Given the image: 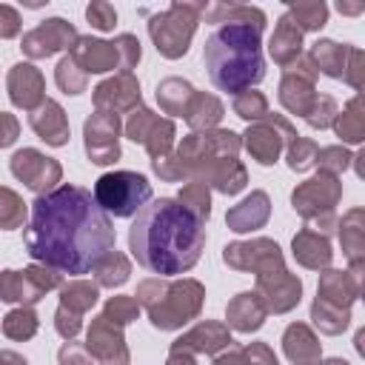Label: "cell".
<instances>
[{
  "mask_svg": "<svg viewBox=\"0 0 365 365\" xmlns=\"http://www.w3.org/2000/svg\"><path fill=\"white\" fill-rule=\"evenodd\" d=\"M285 14L297 23L299 31H317L328 23V6L319 0V3H288Z\"/></svg>",
  "mask_w": 365,
  "mask_h": 365,
  "instance_id": "obj_37",
  "label": "cell"
},
{
  "mask_svg": "<svg viewBox=\"0 0 365 365\" xmlns=\"http://www.w3.org/2000/svg\"><path fill=\"white\" fill-rule=\"evenodd\" d=\"M317 68L314 63L308 60V54H299L291 66L282 68V80H279V103L291 111V114H299L305 117L317 100Z\"/></svg>",
  "mask_w": 365,
  "mask_h": 365,
  "instance_id": "obj_11",
  "label": "cell"
},
{
  "mask_svg": "<svg viewBox=\"0 0 365 365\" xmlns=\"http://www.w3.org/2000/svg\"><path fill=\"white\" fill-rule=\"evenodd\" d=\"M94 200L106 214L134 217L151 200V182L137 171H108L94 182Z\"/></svg>",
  "mask_w": 365,
  "mask_h": 365,
  "instance_id": "obj_8",
  "label": "cell"
},
{
  "mask_svg": "<svg viewBox=\"0 0 365 365\" xmlns=\"http://www.w3.org/2000/svg\"><path fill=\"white\" fill-rule=\"evenodd\" d=\"M6 88H9V100L29 114L46 100V80H43L40 68H34L31 63L11 66L9 77H6Z\"/></svg>",
  "mask_w": 365,
  "mask_h": 365,
  "instance_id": "obj_17",
  "label": "cell"
},
{
  "mask_svg": "<svg viewBox=\"0 0 365 365\" xmlns=\"http://www.w3.org/2000/svg\"><path fill=\"white\" fill-rule=\"evenodd\" d=\"M134 108H140V80L131 71H120L94 88V111L120 117L131 114Z\"/></svg>",
  "mask_w": 365,
  "mask_h": 365,
  "instance_id": "obj_16",
  "label": "cell"
},
{
  "mask_svg": "<svg viewBox=\"0 0 365 365\" xmlns=\"http://www.w3.org/2000/svg\"><path fill=\"white\" fill-rule=\"evenodd\" d=\"M97 299H100V288H97V282H88V279H71L60 288V305L80 317L86 311H91L97 305Z\"/></svg>",
  "mask_w": 365,
  "mask_h": 365,
  "instance_id": "obj_34",
  "label": "cell"
},
{
  "mask_svg": "<svg viewBox=\"0 0 365 365\" xmlns=\"http://www.w3.org/2000/svg\"><path fill=\"white\" fill-rule=\"evenodd\" d=\"M334 131L342 143H362L365 137V108H362V97H351L348 106L342 111H336L334 117Z\"/></svg>",
  "mask_w": 365,
  "mask_h": 365,
  "instance_id": "obj_32",
  "label": "cell"
},
{
  "mask_svg": "<svg viewBox=\"0 0 365 365\" xmlns=\"http://www.w3.org/2000/svg\"><path fill=\"white\" fill-rule=\"evenodd\" d=\"M317 365H351V362H345V359H339V356H331V359H325V362H317Z\"/></svg>",
  "mask_w": 365,
  "mask_h": 365,
  "instance_id": "obj_61",
  "label": "cell"
},
{
  "mask_svg": "<svg viewBox=\"0 0 365 365\" xmlns=\"http://www.w3.org/2000/svg\"><path fill=\"white\" fill-rule=\"evenodd\" d=\"M268 54L277 66H291L299 54H302V31L297 29V23L282 14L274 26V34H271V43H268Z\"/></svg>",
  "mask_w": 365,
  "mask_h": 365,
  "instance_id": "obj_26",
  "label": "cell"
},
{
  "mask_svg": "<svg viewBox=\"0 0 365 365\" xmlns=\"http://www.w3.org/2000/svg\"><path fill=\"white\" fill-rule=\"evenodd\" d=\"M134 299L145 308L148 319L160 331H177L197 319L205 302V288L197 279H165L151 277L137 285Z\"/></svg>",
  "mask_w": 365,
  "mask_h": 365,
  "instance_id": "obj_4",
  "label": "cell"
},
{
  "mask_svg": "<svg viewBox=\"0 0 365 365\" xmlns=\"http://www.w3.org/2000/svg\"><path fill=\"white\" fill-rule=\"evenodd\" d=\"M191 214H197L202 222L211 217V194H208V185L197 182V180H188L182 188H180V197H177Z\"/></svg>",
  "mask_w": 365,
  "mask_h": 365,
  "instance_id": "obj_38",
  "label": "cell"
},
{
  "mask_svg": "<svg viewBox=\"0 0 365 365\" xmlns=\"http://www.w3.org/2000/svg\"><path fill=\"white\" fill-rule=\"evenodd\" d=\"M336 11L339 14H362L365 11V3H336Z\"/></svg>",
  "mask_w": 365,
  "mask_h": 365,
  "instance_id": "obj_59",
  "label": "cell"
},
{
  "mask_svg": "<svg viewBox=\"0 0 365 365\" xmlns=\"http://www.w3.org/2000/svg\"><path fill=\"white\" fill-rule=\"evenodd\" d=\"M165 365H197L194 362V354H185V351H171Z\"/></svg>",
  "mask_w": 365,
  "mask_h": 365,
  "instance_id": "obj_58",
  "label": "cell"
},
{
  "mask_svg": "<svg viewBox=\"0 0 365 365\" xmlns=\"http://www.w3.org/2000/svg\"><path fill=\"white\" fill-rule=\"evenodd\" d=\"M23 222H26V202L11 188L0 185V228L11 231V228H20Z\"/></svg>",
  "mask_w": 365,
  "mask_h": 365,
  "instance_id": "obj_40",
  "label": "cell"
},
{
  "mask_svg": "<svg viewBox=\"0 0 365 365\" xmlns=\"http://www.w3.org/2000/svg\"><path fill=\"white\" fill-rule=\"evenodd\" d=\"M285 160H288V168L291 171H308L311 165H317V143L308 140V137H297L288 148H285Z\"/></svg>",
  "mask_w": 365,
  "mask_h": 365,
  "instance_id": "obj_44",
  "label": "cell"
},
{
  "mask_svg": "<svg viewBox=\"0 0 365 365\" xmlns=\"http://www.w3.org/2000/svg\"><path fill=\"white\" fill-rule=\"evenodd\" d=\"M17 134H20V123H17V117L0 111V148L11 145V143L17 140Z\"/></svg>",
  "mask_w": 365,
  "mask_h": 365,
  "instance_id": "obj_57",
  "label": "cell"
},
{
  "mask_svg": "<svg viewBox=\"0 0 365 365\" xmlns=\"http://www.w3.org/2000/svg\"><path fill=\"white\" fill-rule=\"evenodd\" d=\"M282 351L294 365H317L319 362V339L305 322H291L285 328Z\"/></svg>",
  "mask_w": 365,
  "mask_h": 365,
  "instance_id": "obj_25",
  "label": "cell"
},
{
  "mask_svg": "<svg viewBox=\"0 0 365 365\" xmlns=\"http://www.w3.org/2000/svg\"><path fill=\"white\" fill-rule=\"evenodd\" d=\"M77 37H80V34H77V29H74L68 20H63V17H48V20H43L40 26H34L31 31L23 34L20 48H23V54L31 57V60H46V57H51V54H57V51H63V48H71Z\"/></svg>",
  "mask_w": 365,
  "mask_h": 365,
  "instance_id": "obj_13",
  "label": "cell"
},
{
  "mask_svg": "<svg viewBox=\"0 0 365 365\" xmlns=\"http://www.w3.org/2000/svg\"><path fill=\"white\" fill-rule=\"evenodd\" d=\"M137 314H140V302L134 299V297H111L108 302H106V308H103V317L108 319V322H114V325H128L131 319H137Z\"/></svg>",
  "mask_w": 365,
  "mask_h": 365,
  "instance_id": "obj_47",
  "label": "cell"
},
{
  "mask_svg": "<svg viewBox=\"0 0 365 365\" xmlns=\"http://www.w3.org/2000/svg\"><path fill=\"white\" fill-rule=\"evenodd\" d=\"M259 40H262V29L248 23H225L208 34L202 46V60L214 88L237 97L251 86L262 83L265 60Z\"/></svg>",
  "mask_w": 365,
  "mask_h": 365,
  "instance_id": "obj_3",
  "label": "cell"
},
{
  "mask_svg": "<svg viewBox=\"0 0 365 365\" xmlns=\"http://www.w3.org/2000/svg\"><path fill=\"white\" fill-rule=\"evenodd\" d=\"M222 114H225V108H222L220 97L205 94V91H194V97H191V103H188V108H185L182 117H185L191 134H202V131L217 128V123L222 120Z\"/></svg>",
  "mask_w": 365,
  "mask_h": 365,
  "instance_id": "obj_28",
  "label": "cell"
},
{
  "mask_svg": "<svg viewBox=\"0 0 365 365\" xmlns=\"http://www.w3.org/2000/svg\"><path fill=\"white\" fill-rule=\"evenodd\" d=\"M202 17H205V23H217V26L248 23V26L265 29V11L257 6H245V3H205Z\"/></svg>",
  "mask_w": 365,
  "mask_h": 365,
  "instance_id": "obj_29",
  "label": "cell"
},
{
  "mask_svg": "<svg viewBox=\"0 0 365 365\" xmlns=\"http://www.w3.org/2000/svg\"><path fill=\"white\" fill-rule=\"evenodd\" d=\"M86 348L97 359V365H128L131 354L123 339V328L108 322L103 314L91 319L88 334H86Z\"/></svg>",
  "mask_w": 365,
  "mask_h": 365,
  "instance_id": "obj_15",
  "label": "cell"
},
{
  "mask_svg": "<svg viewBox=\"0 0 365 365\" xmlns=\"http://www.w3.org/2000/svg\"><path fill=\"white\" fill-rule=\"evenodd\" d=\"M157 120H160V114H154V111H148L145 106H140V108H134L131 114H128V120H125V137L128 140H134V143H145V137L151 134V128L157 125Z\"/></svg>",
  "mask_w": 365,
  "mask_h": 365,
  "instance_id": "obj_45",
  "label": "cell"
},
{
  "mask_svg": "<svg viewBox=\"0 0 365 365\" xmlns=\"http://www.w3.org/2000/svg\"><path fill=\"white\" fill-rule=\"evenodd\" d=\"M245 354H248V362L251 365H279L274 351L265 345V342H248L245 345Z\"/></svg>",
  "mask_w": 365,
  "mask_h": 365,
  "instance_id": "obj_56",
  "label": "cell"
},
{
  "mask_svg": "<svg viewBox=\"0 0 365 365\" xmlns=\"http://www.w3.org/2000/svg\"><path fill=\"white\" fill-rule=\"evenodd\" d=\"M202 248L205 222L177 197L148 200L128 228V251L137 265L165 279L191 271L200 262Z\"/></svg>",
  "mask_w": 365,
  "mask_h": 365,
  "instance_id": "obj_2",
  "label": "cell"
},
{
  "mask_svg": "<svg viewBox=\"0 0 365 365\" xmlns=\"http://www.w3.org/2000/svg\"><path fill=\"white\" fill-rule=\"evenodd\" d=\"M9 168H11V174L26 188H31L37 194L51 191L54 182H60V177H63L60 163L51 160V157H46V154H40L37 148H20V151H14Z\"/></svg>",
  "mask_w": 365,
  "mask_h": 365,
  "instance_id": "obj_14",
  "label": "cell"
},
{
  "mask_svg": "<svg viewBox=\"0 0 365 365\" xmlns=\"http://www.w3.org/2000/svg\"><path fill=\"white\" fill-rule=\"evenodd\" d=\"M359 294H362V271H325L319 277L317 302L334 311H351Z\"/></svg>",
  "mask_w": 365,
  "mask_h": 365,
  "instance_id": "obj_18",
  "label": "cell"
},
{
  "mask_svg": "<svg viewBox=\"0 0 365 365\" xmlns=\"http://www.w3.org/2000/svg\"><path fill=\"white\" fill-rule=\"evenodd\" d=\"M271 217V200L265 191H251L242 202L231 205L228 214H225V222L231 231L237 234H248V231H257L268 222Z\"/></svg>",
  "mask_w": 365,
  "mask_h": 365,
  "instance_id": "obj_21",
  "label": "cell"
},
{
  "mask_svg": "<svg viewBox=\"0 0 365 365\" xmlns=\"http://www.w3.org/2000/svg\"><path fill=\"white\" fill-rule=\"evenodd\" d=\"M86 20L100 31H111L117 26V9L106 0H94L86 6Z\"/></svg>",
  "mask_w": 365,
  "mask_h": 365,
  "instance_id": "obj_49",
  "label": "cell"
},
{
  "mask_svg": "<svg viewBox=\"0 0 365 365\" xmlns=\"http://www.w3.org/2000/svg\"><path fill=\"white\" fill-rule=\"evenodd\" d=\"M54 83H57L60 91H66V94H83L86 86H88V74H83V71L77 68V63L66 54V57L57 63V68H54Z\"/></svg>",
  "mask_w": 365,
  "mask_h": 365,
  "instance_id": "obj_41",
  "label": "cell"
},
{
  "mask_svg": "<svg viewBox=\"0 0 365 365\" xmlns=\"http://www.w3.org/2000/svg\"><path fill=\"white\" fill-rule=\"evenodd\" d=\"M68 57L77 63L83 74H103V71H131L140 57V40L134 34H120L114 40H97V37H77L68 48Z\"/></svg>",
  "mask_w": 365,
  "mask_h": 365,
  "instance_id": "obj_5",
  "label": "cell"
},
{
  "mask_svg": "<svg viewBox=\"0 0 365 365\" xmlns=\"http://www.w3.org/2000/svg\"><path fill=\"white\" fill-rule=\"evenodd\" d=\"M362 74H365V54H362L359 48H354V46H351L342 80H345L351 88H356V91H359V88H362Z\"/></svg>",
  "mask_w": 365,
  "mask_h": 365,
  "instance_id": "obj_53",
  "label": "cell"
},
{
  "mask_svg": "<svg viewBox=\"0 0 365 365\" xmlns=\"http://www.w3.org/2000/svg\"><path fill=\"white\" fill-rule=\"evenodd\" d=\"M91 274H94V279H97V288H120V285L128 279V274H131V262H128L125 254H120V251L114 248V251H108V254L91 268Z\"/></svg>",
  "mask_w": 365,
  "mask_h": 365,
  "instance_id": "obj_33",
  "label": "cell"
},
{
  "mask_svg": "<svg viewBox=\"0 0 365 365\" xmlns=\"http://www.w3.org/2000/svg\"><path fill=\"white\" fill-rule=\"evenodd\" d=\"M348 51H351L348 43L339 46V43H334V40H317V43L311 46V51H308V60L314 63L317 71H322V74H328V77H334V80H342L345 63H348Z\"/></svg>",
  "mask_w": 365,
  "mask_h": 365,
  "instance_id": "obj_30",
  "label": "cell"
},
{
  "mask_svg": "<svg viewBox=\"0 0 365 365\" xmlns=\"http://www.w3.org/2000/svg\"><path fill=\"white\" fill-rule=\"evenodd\" d=\"M20 26H23V20H20L17 9L0 3V40H11V37H17V34H20Z\"/></svg>",
  "mask_w": 365,
  "mask_h": 365,
  "instance_id": "obj_54",
  "label": "cell"
},
{
  "mask_svg": "<svg viewBox=\"0 0 365 365\" xmlns=\"http://www.w3.org/2000/svg\"><path fill=\"white\" fill-rule=\"evenodd\" d=\"M291 248H294V259L299 265L311 268V271H325L331 265V257H334L328 234H319V231H314L308 225L294 234Z\"/></svg>",
  "mask_w": 365,
  "mask_h": 365,
  "instance_id": "obj_22",
  "label": "cell"
},
{
  "mask_svg": "<svg viewBox=\"0 0 365 365\" xmlns=\"http://www.w3.org/2000/svg\"><path fill=\"white\" fill-rule=\"evenodd\" d=\"M54 328H57V334L63 339H74L80 334V328H83V317L74 314V311H68V308H63V305H57V311H54Z\"/></svg>",
  "mask_w": 365,
  "mask_h": 365,
  "instance_id": "obj_51",
  "label": "cell"
},
{
  "mask_svg": "<svg viewBox=\"0 0 365 365\" xmlns=\"http://www.w3.org/2000/svg\"><path fill=\"white\" fill-rule=\"evenodd\" d=\"M339 200H342V182H339V177L325 174V171H319L317 177L299 182L291 191L294 211L305 222H311L308 228H314L319 234H328L331 231V225H334V208H336Z\"/></svg>",
  "mask_w": 365,
  "mask_h": 365,
  "instance_id": "obj_7",
  "label": "cell"
},
{
  "mask_svg": "<svg viewBox=\"0 0 365 365\" xmlns=\"http://www.w3.org/2000/svg\"><path fill=\"white\" fill-rule=\"evenodd\" d=\"M0 299L3 302L34 305L37 299H43V294L31 285V279L26 277V271H0Z\"/></svg>",
  "mask_w": 365,
  "mask_h": 365,
  "instance_id": "obj_35",
  "label": "cell"
},
{
  "mask_svg": "<svg viewBox=\"0 0 365 365\" xmlns=\"http://www.w3.org/2000/svg\"><path fill=\"white\" fill-rule=\"evenodd\" d=\"M0 365H29V362L14 351H0Z\"/></svg>",
  "mask_w": 365,
  "mask_h": 365,
  "instance_id": "obj_60",
  "label": "cell"
},
{
  "mask_svg": "<svg viewBox=\"0 0 365 365\" xmlns=\"http://www.w3.org/2000/svg\"><path fill=\"white\" fill-rule=\"evenodd\" d=\"M205 3H171L165 11H157L148 20V34L154 40V48L165 60H177L188 51L191 37L197 31V23L202 17Z\"/></svg>",
  "mask_w": 365,
  "mask_h": 365,
  "instance_id": "obj_6",
  "label": "cell"
},
{
  "mask_svg": "<svg viewBox=\"0 0 365 365\" xmlns=\"http://www.w3.org/2000/svg\"><path fill=\"white\" fill-rule=\"evenodd\" d=\"M339 242L348 257V271H362L365 268V211L351 208L342 222H339Z\"/></svg>",
  "mask_w": 365,
  "mask_h": 365,
  "instance_id": "obj_24",
  "label": "cell"
},
{
  "mask_svg": "<svg viewBox=\"0 0 365 365\" xmlns=\"http://www.w3.org/2000/svg\"><path fill=\"white\" fill-rule=\"evenodd\" d=\"M277 248L279 245L274 240H268V237H257V240H248V242H228L222 248V259L234 271H254Z\"/></svg>",
  "mask_w": 365,
  "mask_h": 365,
  "instance_id": "obj_27",
  "label": "cell"
},
{
  "mask_svg": "<svg viewBox=\"0 0 365 365\" xmlns=\"http://www.w3.org/2000/svg\"><path fill=\"white\" fill-rule=\"evenodd\" d=\"M231 108H234V114L237 117H242V120H254V123H259L265 114H268V100H265V94L262 91H254V88H248V91H242V94H237L234 97V103H231Z\"/></svg>",
  "mask_w": 365,
  "mask_h": 365,
  "instance_id": "obj_43",
  "label": "cell"
},
{
  "mask_svg": "<svg viewBox=\"0 0 365 365\" xmlns=\"http://www.w3.org/2000/svg\"><path fill=\"white\" fill-rule=\"evenodd\" d=\"M336 111H339V108H336V100H334L331 94H317V100H314L311 111L305 114V123H308L311 128L322 131V128H328V125L334 123Z\"/></svg>",
  "mask_w": 365,
  "mask_h": 365,
  "instance_id": "obj_48",
  "label": "cell"
},
{
  "mask_svg": "<svg viewBox=\"0 0 365 365\" xmlns=\"http://www.w3.org/2000/svg\"><path fill=\"white\" fill-rule=\"evenodd\" d=\"M29 125H31V131H34L43 143H48V145H54V148H60V145L68 143V117H66L63 106L54 103V100H43V103L29 114Z\"/></svg>",
  "mask_w": 365,
  "mask_h": 365,
  "instance_id": "obj_20",
  "label": "cell"
},
{
  "mask_svg": "<svg viewBox=\"0 0 365 365\" xmlns=\"http://www.w3.org/2000/svg\"><path fill=\"white\" fill-rule=\"evenodd\" d=\"M57 359H60V365H97V359L88 354V348L86 345H77L74 339H68L57 351Z\"/></svg>",
  "mask_w": 365,
  "mask_h": 365,
  "instance_id": "obj_52",
  "label": "cell"
},
{
  "mask_svg": "<svg viewBox=\"0 0 365 365\" xmlns=\"http://www.w3.org/2000/svg\"><path fill=\"white\" fill-rule=\"evenodd\" d=\"M311 319H314V325H317L322 334L336 336V334H342V331L348 328L351 311H334V308H328V305H322V302L314 299V305H311Z\"/></svg>",
  "mask_w": 365,
  "mask_h": 365,
  "instance_id": "obj_39",
  "label": "cell"
},
{
  "mask_svg": "<svg viewBox=\"0 0 365 365\" xmlns=\"http://www.w3.org/2000/svg\"><path fill=\"white\" fill-rule=\"evenodd\" d=\"M23 242L34 262L80 277L114 251L117 234L94 194L66 182L34 197Z\"/></svg>",
  "mask_w": 365,
  "mask_h": 365,
  "instance_id": "obj_1",
  "label": "cell"
},
{
  "mask_svg": "<svg viewBox=\"0 0 365 365\" xmlns=\"http://www.w3.org/2000/svg\"><path fill=\"white\" fill-rule=\"evenodd\" d=\"M143 145H145L151 163L160 160V157H165V154H171V145H174V123H171L168 117H160Z\"/></svg>",
  "mask_w": 365,
  "mask_h": 365,
  "instance_id": "obj_42",
  "label": "cell"
},
{
  "mask_svg": "<svg viewBox=\"0 0 365 365\" xmlns=\"http://www.w3.org/2000/svg\"><path fill=\"white\" fill-rule=\"evenodd\" d=\"M297 128L282 117V114H274L268 111L259 123L248 125L245 134H240L242 145L248 148V154L259 163V165H274L282 154V148H288L294 140H297Z\"/></svg>",
  "mask_w": 365,
  "mask_h": 365,
  "instance_id": "obj_10",
  "label": "cell"
},
{
  "mask_svg": "<svg viewBox=\"0 0 365 365\" xmlns=\"http://www.w3.org/2000/svg\"><path fill=\"white\" fill-rule=\"evenodd\" d=\"M231 331L222 322L214 319H202L200 325H194L191 331H185L180 339L171 342V351H185V354H220L222 348H228Z\"/></svg>",
  "mask_w": 365,
  "mask_h": 365,
  "instance_id": "obj_19",
  "label": "cell"
},
{
  "mask_svg": "<svg viewBox=\"0 0 365 365\" xmlns=\"http://www.w3.org/2000/svg\"><path fill=\"white\" fill-rule=\"evenodd\" d=\"M194 97V86L182 77H165L157 83V103L165 114H185L188 103Z\"/></svg>",
  "mask_w": 365,
  "mask_h": 365,
  "instance_id": "obj_31",
  "label": "cell"
},
{
  "mask_svg": "<svg viewBox=\"0 0 365 365\" xmlns=\"http://www.w3.org/2000/svg\"><path fill=\"white\" fill-rule=\"evenodd\" d=\"M40 328V319L34 314L31 305H20V308H11L6 317H3V334L9 339H31Z\"/></svg>",
  "mask_w": 365,
  "mask_h": 365,
  "instance_id": "obj_36",
  "label": "cell"
},
{
  "mask_svg": "<svg viewBox=\"0 0 365 365\" xmlns=\"http://www.w3.org/2000/svg\"><path fill=\"white\" fill-rule=\"evenodd\" d=\"M214 365H251V362H248L245 348L231 342L228 348H222L220 354H214Z\"/></svg>",
  "mask_w": 365,
  "mask_h": 365,
  "instance_id": "obj_55",
  "label": "cell"
},
{
  "mask_svg": "<svg viewBox=\"0 0 365 365\" xmlns=\"http://www.w3.org/2000/svg\"><path fill=\"white\" fill-rule=\"evenodd\" d=\"M268 317V308L265 302L259 299L257 291H242L237 294L228 308H225V319H228V328L240 331V334H251V331H259L262 322Z\"/></svg>",
  "mask_w": 365,
  "mask_h": 365,
  "instance_id": "obj_23",
  "label": "cell"
},
{
  "mask_svg": "<svg viewBox=\"0 0 365 365\" xmlns=\"http://www.w3.org/2000/svg\"><path fill=\"white\" fill-rule=\"evenodd\" d=\"M26 277L31 279V285L46 297L51 288H63V277L54 271V268H46V265H40V262H34V265H29L26 268Z\"/></svg>",
  "mask_w": 365,
  "mask_h": 365,
  "instance_id": "obj_50",
  "label": "cell"
},
{
  "mask_svg": "<svg viewBox=\"0 0 365 365\" xmlns=\"http://www.w3.org/2000/svg\"><path fill=\"white\" fill-rule=\"evenodd\" d=\"M351 160H354V154H351L345 145H325V148L317 151V165H319V171L334 174V177H339V174L351 165Z\"/></svg>",
  "mask_w": 365,
  "mask_h": 365,
  "instance_id": "obj_46",
  "label": "cell"
},
{
  "mask_svg": "<svg viewBox=\"0 0 365 365\" xmlns=\"http://www.w3.org/2000/svg\"><path fill=\"white\" fill-rule=\"evenodd\" d=\"M257 277V294L259 299L265 302L268 314H285L291 311L294 305H299V297H302V282L299 277L288 274L285 262H282V251H271L254 271Z\"/></svg>",
  "mask_w": 365,
  "mask_h": 365,
  "instance_id": "obj_9",
  "label": "cell"
},
{
  "mask_svg": "<svg viewBox=\"0 0 365 365\" xmlns=\"http://www.w3.org/2000/svg\"><path fill=\"white\" fill-rule=\"evenodd\" d=\"M120 117L94 111L83 123V137H86V154L94 165H111L120 157Z\"/></svg>",
  "mask_w": 365,
  "mask_h": 365,
  "instance_id": "obj_12",
  "label": "cell"
}]
</instances>
